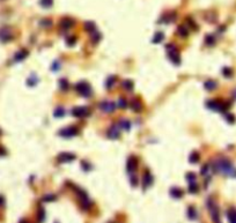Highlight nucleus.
I'll use <instances>...</instances> for the list:
<instances>
[{"mask_svg": "<svg viewBox=\"0 0 236 223\" xmlns=\"http://www.w3.org/2000/svg\"><path fill=\"white\" fill-rule=\"evenodd\" d=\"M213 167L218 172H221L225 176L236 177V168L227 158H219V160L214 161Z\"/></svg>", "mask_w": 236, "mask_h": 223, "instance_id": "f257e3e1", "label": "nucleus"}, {"mask_svg": "<svg viewBox=\"0 0 236 223\" xmlns=\"http://www.w3.org/2000/svg\"><path fill=\"white\" fill-rule=\"evenodd\" d=\"M207 208H208V212H210V215H211L212 220L214 223H221L220 221V212L219 208L216 206V203L213 199H208L207 200Z\"/></svg>", "mask_w": 236, "mask_h": 223, "instance_id": "f03ea898", "label": "nucleus"}, {"mask_svg": "<svg viewBox=\"0 0 236 223\" xmlns=\"http://www.w3.org/2000/svg\"><path fill=\"white\" fill-rule=\"evenodd\" d=\"M79 133V128L75 126H70V127H66V128H64L59 132V134L64 136V138H71V136H74Z\"/></svg>", "mask_w": 236, "mask_h": 223, "instance_id": "7ed1b4c3", "label": "nucleus"}, {"mask_svg": "<svg viewBox=\"0 0 236 223\" xmlns=\"http://www.w3.org/2000/svg\"><path fill=\"white\" fill-rule=\"evenodd\" d=\"M75 88L76 90H78V93L84 97H88L89 94H90V87H89V84L87 83V82H80V83H78Z\"/></svg>", "mask_w": 236, "mask_h": 223, "instance_id": "20e7f679", "label": "nucleus"}, {"mask_svg": "<svg viewBox=\"0 0 236 223\" xmlns=\"http://www.w3.org/2000/svg\"><path fill=\"white\" fill-rule=\"evenodd\" d=\"M11 39H13V34L9 28H1L0 29V41L1 42H9Z\"/></svg>", "mask_w": 236, "mask_h": 223, "instance_id": "39448f33", "label": "nucleus"}, {"mask_svg": "<svg viewBox=\"0 0 236 223\" xmlns=\"http://www.w3.org/2000/svg\"><path fill=\"white\" fill-rule=\"evenodd\" d=\"M73 114L75 116V117H84V116H88L89 114V111L87 108H74L73 109Z\"/></svg>", "mask_w": 236, "mask_h": 223, "instance_id": "423d86ee", "label": "nucleus"}, {"mask_svg": "<svg viewBox=\"0 0 236 223\" xmlns=\"http://www.w3.org/2000/svg\"><path fill=\"white\" fill-rule=\"evenodd\" d=\"M75 158V155H73L71 153H63L58 156L59 162H71Z\"/></svg>", "mask_w": 236, "mask_h": 223, "instance_id": "0eeeda50", "label": "nucleus"}, {"mask_svg": "<svg viewBox=\"0 0 236 223\" xmlns=\"http://www.w3.org/2000/svg\"><path fill=\"white\" fill-rule=\"evenodd\" d=\"M169 58L171 59V61H174L175 64H179V61H181V57H179L176 49H174V47L171 50H169Z\"/></svg>", "mask_w": 236, "mask_h": 223, "instance_id": "6e6552de", "label": "nucleus"}, {"mask_svg": "<svg viewBox=\"0 0 236 223\" xmlns=\"http://www.w3.org/2000/svg\"><path fill=\"white\" fill-rule=\"evenodd\" d=\"M108 136L110 139H117L119 136V130H118V125H112L110 127L109 132H108Z\"/></svg>", "mask_w": 236, "mask_h": 223, "instance_id": "1a4fd4ad", "label": "nucleus"}, {"mask_svg": "<svg viewBox=\"0 0 236 223\" xmlns=\"http://www.w3.org/2000/svg\"><path fill=\"white\" fill-rule=\"evenodd\" d=\"M137 158L133 157V156H131L129 161H127V171L129 172H132V171H134L135 168H137Z\"/></svg>", "mask_w": 236, "mask_h": 223, "instance_id": "9d476101", "label": "nucleus"}, {"mask_svg": "<svg viewBox=\"0 0 236 223\" xmlns=\"http://www.w3.org/2000/svg\"><path fill=\"white\" fill-rule=\"evenodd\" d=\"M100 108H101L103 111H106V112H111V111H114L116 106H115L114 103H111V102H103V103L100 104Z\"/></svg>", "mask_w": 236, "mask_h": 223, "instance_id": "9b49d317", "label": "nucleus"}, {"mask_svg": "<svg viewBox=\"0 0 236 223\" xmlns=\"http://www.w3.org/2000/svg\"><path fill=\"white\" fill-rule=\"evenodd\" d=\"M227 217L230 223H236V209L235 208H230L227 212Z\"/></svg>", "mask_w": 236, "mask_h": 223, "instance_id": "f8f14e48", "label": "nucleus"}, {"mask_svg": "<svg viewBox=\"0 0 236 223\" xmlns=\"http://www.w3.org/2000/svg\"><path fill=\"white\" fill-rule=\"evenodd\" d=\"M60 25H61L63 29H68V28H71L72 25H73V20H72V19H68V17H65V19L61 20Z\"/></svg>", "mask_w": 236, "mask_h": 223, "instance_id": "ddd939ff", "label": "nucleus"}, {"mask_svg": "<svg viewBox=\"0 0 236 223\" xmlns=\"http://www.w3.org/2000/svg\"><path fill=\"white\" fill-rule=\"evenodd\" d=\"M152 181H153V177L151 176V173L146 172L145 173V176H143V187L146 189V187H148V186L152 184Z\"/></svg>", "mask_w": 236, "mask_h": 223, "instance_id": "4468645a", "label": "nucleus"}, {"mask_svg": "<svg viewBox=\"0 0 236 223\" xmlns=\"http://www.w3.org/2000/svg\"><path fill=\"white\" fill-rule=\"evenodd\" d=\"M27 56H28V52H27L25 50H21V51H19L16 55H15L14 60H15V61H21V60H23Z\"/></svg>", "mask_w": 236, "mask_h": 223, "instance_id": "2eb2a0df", "label": "nucleus"}, {"mask_svg": "<svg viewBox=\"0 0 236 223\" xmlns=\"http://www.w3.org/2000/svg\"><path fill=\"white\" fill-rule=\"evenodd\" d=\"M188 215H189V217L191 220L197 219V212H196V209H194V207H189V209H188Z\"/></svg>", "mask_w": 236, "mask_h": 223, "instance_id": "dca6fc26", "label": "nucleus"}, {"mask_svg": "<svg viewBox=\"0 0 236 223\" xmlns=\"http://www.w3.org/2000/svg\"><path fill=\"white\" fill-rule=\"evenodd\" d=\"M170 193H171L174 198H181L182 195H183V192L179 189H173L170 191Z\"/></svg>", "mask_w": 236, "mask_h": 223, "instance_id": "f3484780", "label": "nucleus"}, {"mask_svg": "<svg viewBox=\"0 0 236 223\" xmlns=\"http://www.w3.org/2000/svg\"><path fill=\"white\" fill-rule=\"evenodd\" d=\"M132 109L134 110V111H137V112H140L141 111V109H143V106H141V104H140V102L138 101H133L132 102Z\"/></svg>", "mask_w": 236, "mask_h": 223, "instance_id": "a211bd4d", "label": "nucleus"}, {"mask_svg": "<svg viewBox=\"0 0 236 223\" xmlns=\"http://www.w3.org/2000/svg\"><path fill=\"white\" fill-rule=\"evenodd\" d=\"M84 29L89 31V33H93V31H95V25H94L93 22H86L84 23Z\"/></svg>", "mask_w": 236, "mask_h": 223, "instance_id": "6ab92c4d", "label": "nucleus"}, {"mask_svg": "<svg viewBox=\"0 0 236 223\" xmlns=\"http://www.w3.org/2000/svg\"><path fill=\"white\" fill-rule=\"evenodd\" d=\"M37 217H38V223H42L43 221H44V219H45V212H44V209L41 208V209L38 211Z\"/></svg>", "mask_w": 236, "mask_h": 223, "instance_id": "aec40b11", "label": "nucleus"}, {"mask_svg": "<svg viewBox=\"0 0 236 223\" xmlns=\"http://www.w3.org/2000/svg\"><path fill=\"white\" fill-rule=\"evenodd\" d=\"M178 34L181 35V36H183V37L188 36V30H186V28L184 27V25H181V27H178Z\"/></svg>", "mask_w": 236, "mask_h": 223, "instance_id": "412c9836", "label": "nucleus"}, {"mask_svg": "<svg viewBox=\"0 0 236 223\" xmlns=\"http://www.w3.org/2000/svg\"><path fill=\"white\" fill-rule=\"evenodd\" d=\"M205 87H206V89H208V90H213V89L216 87V83H215L214 81H207L206 83H205Z\"/></svg>", "mask_w": 236, "mask_h": 223, "instance_id": "4be33fe9", "label": "nucleus"}, {"mask_svg": "<svg viewBox=\"0 0 236 223\" xmlns=\"http://www.w3.org/2000/svg\"><path fill=\"white\" fill-rule=\"evenodd\" d=\"M123 87H124L125 89H127V90H132V88H133V83H132V81H130V80L124 81V82H123Z\"/></svg>", "mask_w": 236, "mask_h": 223, "instance_id": "5701e85b", "label": "nucleus"}, {"mask_svg": "<svg viewBox=\"0 0 236 223\" xmlns=\"http://www.w3.org/2000/svg\"><path fill=\"white\" fill-rule=\"evenodd\" d=\"M190 160H191V162L196 163V162L199 160V154H198V153L193 152L192 154H191V156H190Z\"/></svg>", "mask_w": 236, "mask_h": 223, "instance_id": "b1692460", "label": "nucleus"}, {"mask_svg": "<svg viewBox=\"0 0 236 223\" xmlns=\"http://www.w3.org/2000/svg\"><path fill=\"white\" fill-rule=\"evenodd\" d=\"M52 2H53V0H41V5L44 6V7H47V8L50 7L51 5H52Z\"/></svg>", "mask_w": 236, "mask_h": 223, "instance_id": "393cba45", "label": "nucleus"}, {"mask_svg": "<svg viewBox=\"0 0 236 223\" xmlns=\"http://www.w3.org/2000/svg\"><path fill=\"white\" fill-rule=\"evenodd\" d=\"M189 191L191 192V193H197V192H198V186L193 183V184H191V185H190Z\"/></svg>", "mask_w": 236, "mask_h": 223, "instance_id": "a878e982", "label": "nucleus"}, {"mask_svg": "<svg viewBox=\"0 0 236 223\" xmlns=\"http://www.w3.org/2000/svg\"><path fill=\"white\" fill-rule=\"evenodd\" d=\"M163 38V35L161 34V33H157V34L155 35V37H154V41L153 42L154 43H159V42H161V39Z\"/></svg>", "mask_w": 236, "mask_h": 223, "instance_id": "bb28decb", "label": "nucleus"}, {"mask_svg": "<svg viewBox=\"0 0 236 223\" xmlns=\"http://www.w3.org/2000/svg\"><path fill=\"white\" fill-rule=\"evenodd\" d=\"M186 179H188L189 181H192V183H194V179H196V175H194V173H192V172L188 173V175H186Z\"/></svg>", "mask_w": 236, "mask_h": 223, "instance_id": "cd10ccee", "label": "nucleus"}, {"mask_svg": "<svg viewBox=\"0 0 236 223\" xmlns=\"http://www.w3.org/2000/svg\"><path fill=\"white\" fill-rule=\"evenodd\" d=\"M118 105L120 106V108H126V105H127V102L125 101V100H123V98H120V100L118 101Z\"/></svg>", "mask_w": 236, "mask_h": 223, "instance_id": "c85d7f7f", "label": "nucleus"}, {"mask_svg": "<svg viewBox=\"0 0 236 223\" xmlns=\"http://www.w3.org/2000/svg\"><path fill=\"white\" fill-rule=\"evenodd\" d=\"M41 25H42L43 27H51V25H52V22H51L50 20H43Z\"/></svg>", "mask_w": 236, "mask_h": 223, "instance_id": "c756f323", "label": "nucleus"}, {"mask_svg": "<svg viewBox=\"0 0 236 223\" xmlns=\"http://www.w3.org/2000/svg\"><path fill=\"white\" fill-rule=\"evenodd\" d=\"M114 82H115V78H114V76H111V78H109L108 82H107V86H108L109 88H111V86L114 84Z\"/></svg>", "mask_w": 236, "mask_h": 223, "instance_id": "7c9ffc66", "label": "nucleus"}, {"mask_svg": "<svg viewBox=\"0 0 236 223\" xmlns=\"http://www.w3.org/2000/svg\"><path fill=\"white\" fill-rule=\"evenodd\" d=\"M56 116H57V117L64 116V110L61 109V108H59V109H57V111H56Z\"/></svg>", "mask_w": 236, "mask_h": 223, "instance_id": "2f4dec72", "label": "nucleus"}, {"mask_svg": "<svg viewBox=\"0 0 236 223\" xmlns=\"http://www.w3.org/2000/svg\"><path fill=\"white\" fill-rule=\"evenodd\" d=\"M55 195H48V197H45V198H43V200L44 201H52V200H55Z\"/></svg>", "mask_w": 236, "mask_h": 223, "instance_id": "473e14b6", "label": "nucleus"}, {"mask_svg": "<svg viewBox=\"0 0 236 223\" xmlns=\"http://www.w3.org/2000/svg\"><path fill=\"white\" fill-rule=\"evenodd\" d=\"M129 124H130L129 122H123L122 124H120V126H123L125 130H127V128H130V125H129Z\"/></svg>", "mask_w": 236, "mask_h": 223, "instance_id": "72a5a7b5", "label": "nucleus"}, {"mask_svg": "<svg viewBox=\"0 0 236 223\" xmlns=\"http://www.w3.org/2000/svg\"><path fill=\"white\" fill-rule=\"evenodd\" d=\"M131 184H132L133 186H135L137 184H138V181H137L135 177H132V178H131Z\"/></svg>", "mask_w": 236, "mask_h": 223, "instance_id": "f704fd0d", "label": "nucleus"}, {"mask_svg": "<svg viewBox=\"0 0 236 223\" xmlns=\"http://www.w3.org/2000/svg\"><path fill=\"white\" fill-rule=\"evenodd\" d=\"M2 202H4V199H2V198H1V197H0V206L2 205Z\"/></svg>", "mask_w": 236, "mask_h": 223, "instance_id": "c9c22d12", "label": "nucleus"}, {"mask_svg": "<svg viewBox=\"0 0 236 223\" xmlns=\"http://www.w3.org/2000/svg\"><path fill=\"white\" fill-rule=\"evenodd\" d=\"M20 223H28V222H27V221H21Z\"/></svg>", "mask_w": 236, "mask_h": 223, "instance_id": "e433bc0d", "label": "nucleus"}, {"mask_svg": "<svg viewBox=\"0 0 236 223\" xmlns=\"http://www.w3.org/2000/svg\"><path fill=\"white\" fill-rule=\"evenodd\" d=\"M235 96H236V91H235Z\"/></svg>", "mask_w": 236, "mask_h": 223, "instance_id": "4c0bfd02", "label": "nucleus"}]
</instances>
